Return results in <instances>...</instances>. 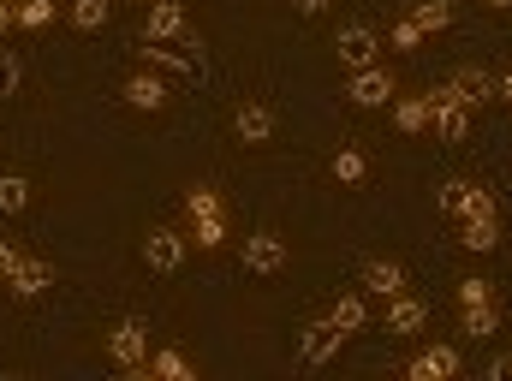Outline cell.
<instances>
[{"label": "cell", "instance_id": "obj_26", "mask_svg": "<svg viewBox=\"0 0 512 381\" xmlns=\"http://www.w3.org/2000/svg\"><path fill=\"white\" fill-rule=\"evenodd\" d=\"M185 215H191V221H209V215H221V191H209V185H191V191H185Z\"/></svg>", "mask_w": 512, "mask_h": 381}, {"label": "cell", "instance_id": "obj_12", "mask_svg": "<svg viewBox=\"0 0 512 381\" xmlns=\"http://www.w3.org/2000/svg\"><path fill=\"white\" fill-rule=\"evenodd\" d=\"M405 376H411V381H447V376H459V352H453V346H423V352L405 364Z\"/></svg>", "mask_w": 512, "mask_h": 381}, {"label": "cell", "instance_id": "obj_32", "mask_svg": "<svg viewBox=\"0 0 512 381\" xmlns=\"http://www.w3.org/2000/svg\"><path fill=\"white\" fill-rule=\"evenodd\" d=\"M417 42H423V30H417L411 18H399V24H393V48H399V54H411Z\"/></svg>", "mask_w": 512, "mask_h": 381}, {"label": "cell", "instance_id": "obj_20", "mask_svg": "<svg viewBox=\"0 0 512 381\" xmlns=\"http://www.w3.org/2000/svg\"><path fill=\"white\" fill-rule=\"evenodd\" d=\"M387 108H393V131H405V137L429 131V96H399V102H387Z\"/></svg>", "mask_w": 512, "mask_h": 381}, {"label": "cell", "instance_id": "obj_25", "mask_svg": "<svg viewBox=\"0 0 512 381\" xmlns=\"http://www.w3.org/2000/svg\"><path fill=\"white\" fill-rule=\"evenodd\" d=\"M108 12H114V0H72V6H66V18H72L78 30H102Z\"/></svg>", "mask_w": 512, "mask_h": 381}, {"label": "cell", "instance_id": "obj_16", "mask_svg": "<svg viewBox=\"0 0 512 381\" xmlns=\"http://www.w3.org/2000/svg\"><path fill=\"white\" fill-rule=\"evenodd\" d=\"M423 322H429L423 298H411V292H393V298H387V328H393V334H417Z\"/></svg>", "mask_w": 512, "mask_h": 381}, {"label": "cell", "instance_id": "obj_31", "mask_svg": "<svg viewBox=\"0 0 512 381\" xmlns=\"http://www.w3.org/2000/svg\"><path fill=\"white\" fill-rule=\"evenodd\" d=\"M495 298V286L483 280V274H471V280H459V304H489Z\"/></svg>", "mask_w": 512, "mask_h": 381}, {"label": "cell", "instance_id": "obj_14", "mask_svg": "<svg viewBox=\"0 0 512 381\" xmlns=\"http://www.w3.org/2000/svg\"><path fill=\"white\" fill-rule=\"evenodd\" d=\"M358 280H364V292H370V298H393V292H405V268H399L393 256H370Z\"/></svg>", "mask_w": 512, "mask_h": 381}, {"label": "cell", "instance_id": "obj_34", "mask_svg": "<svg viewBox=\"0 0 512 381\" xmlns=\"http://www.w3.org/2000/svg\"><path fill=\"white\" fill-rule=\"evenodd\" d=\"M12 24H18V0H0V36H6Z\"/></svg>", "mask_w": 512, "mask_h": 381}, {"label": "cell", "instance_id": "obj_4", "mask_svg": "<svg viewBox=\"0 0 512 381\" xmlns=\"http://www.w3.org/2000/svg\"><path fill=\"white\" fill-rule=\"evenodd\" d=\"M429 126L441 131L447 143H459V137L471 131V108L459 102V90H453V84H441V90H429Z\"/></svg>", "mask_w": 512, "mask_h": 381}, {"label": "cell", "instance_id": "obj_5", "mask_svg": "<svg viewBox=\"0 0 512 381\" xmlns=\"http://www.w3.org/2000/svg\"><path fill=\"white\" fill-rule=\"evenodd\" d=\"M120 102L137 108V114H161V108L173 102V90H167V78H161V72H149V66H143V72H131L126 84H120Z\"/></svg>", "mask_w": 512, "mask_h": 381}, {"label": "cell", "instance_id": "obj_19", "mask_svg": "<svg viewBox=\"0 0 512 381\" xmlns=\"http://www.w3.org/2000/svg\"><path fill=\"white\" fill-rule=\"evenodd\" d=\"M501 328V310H495V298L489 304H459V334H471V340H489Z\"/></svg>", "mask_w": 512, "mask_h": 381}, {"label": "cell", "instance_id": "obj_24", "mask_svg": "<svg viewBox=\"0 0 512 381\" xmlns=\"http://www.w3.org/2000/svg\"><path fill=\"white\" fill-rule=\"evenodd\" d=\"M411 24H417L423 36H429V30H447V24H453V6H447V0H417V6H411Z\"/></svg>", "mask_w": 512, "mask_h": 381}, {"label": "cell", "instance_id": "obj_3", "mask_svg": "<svg viewBox=\"0 0 512 381\" xmlns=\"http://www.w3.org/2000/svg\"><path fill=\"white\" fill-rule=\"evenodd\" d=\"M108 358H114L126 376H143V370H149V328H143V322H114Z\"/></svg>", "mask_w": 512, "mask_h": 381}, {"label": "cell", "instance_id": "obj_28", "mask_svg": "<svg viewBox=\"0 0 512 381\" xmlns=\"http://www.w3.org/2000/svg\"><path fill=\"white\" fill-rule=\"evenodd\" d=\"M18 84H24V60H18V48H0V102H12Z\"/></svg>", "mask_w": 512, "mask_h": 381}, {"label": "cell", "instance_id": "obj_35", "mask_svg": "<svg viewBox=\"0 0 512 381\" xmlns=\"http://www.w3.org/2000/svg\"><path fill=\"white\" fill-rule=\"evenodd\" d=\"M292 6H298V12H304V18H322V12H328V6H334V0H292Z\"/></svg>", "mask_w": 512, "mask_h": 381}, {"label": "cell", "instance_id": "obj_37", "mask_svg": "<svg viewBox=\"0 0 512 381\" xmlns=\"http://www.w3.org/2000/svg\"><path fill=\"white\" fill-rule=\"evenodd\" d=\"M495 102H507V108H512V72L501 78V84H495Z\"/></svg>", "mask_w": 512, "mask_h": 381}, {"label": "cell", "instance_id": "obj_21", "mask_svg": "<svg viewBox=\"0 0 512 381\" xmlns=\"http://www.w3.org/2000/svg\"><path fill=\"white\" fill-rule=\"evenodd\" d=\"M334 179H340V185H364V179H370V155H364L358 143L334 149Z\"/></svg>", "mask_w": 512, "mask_h": 381}, {"label": "cell", "instance_id": "obj_27", "mask_svg": "<svg viewBox=\"0 0 512 381\" xmlns=\"http://www.w3.org/2000/svg\"><path fill=\"white\" fill-rule=\"evenodd\" d=\"M24 209H30V185L18 173H6L0 179V215H24Z\"/></svg>", "mask_w": 512, "mask_h": 381}, {"label": "cell", "instance_id": "obj_2", "mask_svg": "<svg viewBox=\"0 0 512 381\" xmlns=\"http://www.w3.org/2000/svg\"><path fill=\"white\" fill-rule=\"evenodd\" d=\"M435 209H441L447 221H465V215H495V197H489L483 185H471V179H447V185L435 191Z\"/></svg>", "mask_w": 512, "mask_h": 381}, {"label": "cell", "instance_id": "obj_9", "mask_svg": "<svg viewBox=\"0 0 512 381\" xmlns=\"http://www.w3.org/2000/svg\"><path fill=\"white\" fill-rule=\"evenodd\" d=\"M137 54H143V66H149V72H161V78H167V72H173V78H203V60H197V54H185V48H173V42H149V36H143V48H137Z\"/></svg>", "mask_w": 512, "mask_h": 381}, {"label": "cell", "instance_id": "obj_15", "mask_svg": "<svg viewBox=\"0 0 512 381\" xmlns=\"http://www.w3.org/2000/svg\"><path fill=\"white\" fill-rule=\"evenodd\" d=\"M6 286H12V298H42V292L54 286V268H48L42 256H24V262H18V274H12Z\"/></svg>", "mask_w": 512, "mask_h": 381}, {"label": "cell", "instance_id": "obj_10", "mask_svg": "<svg viewBox=\"0 0 512 381\" xmlns=\"http://www.w3.org/2000/svg\"><path fill=\"white\" fill-rule=\"evenodd\" d=\"M143 262H149L155 274H173V268L185 262V233H173V227H149V233H143Z\"/></svg>", "mask_w": 512, "mask_h": 381}, {"label": "cell", "instance_id": "obj_38", "mask_svg": "<svg viewBox=\"0 0 512 381\" xmlns=\"http://www.w3.org/2000/svg\"><path fill=\"white\" fill-rule=\"evenodd\" d=\"M483 6H495V12H507V6H512V0H483Z\"/></svg>", "mask_w": 512, "mask_h": 381}, {"label": "cell", "instance_id": "obj_23", "mask_svg": "<svg viewBox=\"0 0 512 381\" xmlns=\"http://www.w3.org/2000/svg\"><path fill=\"white\" fill-rule=\"evenodd\" d=\"M149 376H161V381H191V358H179L173 346H161V352H149Z\"/></svg>", "mask_w": 512, "mask_h": 381}, {"label": "cell", "instance_id": "obj_6", "mask_svg": "<svg viewBox=\"0 0 512 381\" xmlns=\"http://www.w3.org/2000/svg\"><path fill=\"white\" fill-rule=\"evenodd\" d=\"M143 36H149V42H197V36H191V18H185L179 0H149Z\"/></svg>", "mask_w": 512, "mask_h": 381}, {"label": "cell", "instance_id": "obj_11", "mask_svg": "<svg viewBox=\"0 0 512 381\" xmlns=\"http://www.w3.org/2000/svg\"><path fill=\"white\" fill-rule=\"evenodd\" d=\"M286 239H280V233H251V239H245V251H239V262H245V268H251V274H280V268H286Z\"/></svg>", "mask_w": 512, "mask_h": 381}, {"label": "cell", "instance_id": "obj_8", "mask_svg": "<svg viewBox=\"0 0 512 381\" xmlns=\"http://www.w3.org/2000/svg\"><path fill=\"white\" fill-rule=\"evenodd\" d=\"M334 54H340L346 72H358V66H376L382 48H376V30H370V24H340V30H334Z\"/></svg>", "mask_w": 512, "mask_h": 381}, {"label": "cell", "instance_id": "obj_36", "mask_svg": "<svg viewBox=\"0 0 512 381\" xmlns=\"http://www.w3.org/2000/svg\"><path fill=\"white\" fill-rule=\"evenodd\" d=\"M512 376V358H495V364H489V381H507Z\"/></svg>", "mask_w": 512, "mask_h": 381}, {"label": "cell", "instance_id": "obj_29", "mask_svg": "<svg viewBox=\"0 0 512 381\" xmlns=\"http://www.w3.org/2000/svg\"><path fill=\"white\" fill-rule=\"evenodd\" d=\"M191 239H197L203 251H221V245H227V227H221V215H209V221H191Z\"/></svg>", "mask_w": 512, "mask_h": 381}, {"label": "cell", "instance_id": "obj_1", "mask_svg": "<svg viewBox=\"0 0 512 381\" xmlns=\"http://www.w3.org/2000/svg\"><path fill=\"white\" fill-rule=\"evenodd\" d=\"M340 346H346V334L322 316V322H304L298 328V346H292V364L298 370H328L334 358H340Z\"/></svg>", "mask_w": 512, "mask_h": 381}, {"label": "cell", "instance_id": "obj_13", "mask_svg": "<svg viewBox=\"0 0 512 381\" xmlns=\"http://www.w3.org/2000/svg\"><path fill=\"white\" fill-rule=\"evenodd\" d=\"M233 137H239V143H268V137H274V108H268V102H239V114H233Z\"/></svg>", "mask_w": 512, "mask_h": 381}, {"label": "cell", "instance_id": "obj_33", "mask_svg": "<svg viewBox=\"0 0 512 381\" xmlns=\"http://www.w3.org/2000/svg\"><path fill=\"white\" fill-rule=\"evenodd\" d=\"M18 262H24V251H18L12 239H0V280H12V274H18Z\"/></svg>", "mask_w": 512, "mask_h": 381}, {"label": "cell", "instance_id": "obj_30", "mask_svg": "<svg viewBox=\"0 0 512 381\" xmlns=\"http://www.w3.org/2000/svg\"><path fill=\"white\" fill-rule=\"evenodd\" d=\"M18 24H24V30L54 24V0H18Z\"/></svg>", "mask_w": 512, "mask_h": 381}, {"label": "cell", "instance_id": "obj_7", "mask_svg": "<svg viewBox=\"0 0 512 381\" xmlns=\"http://www.w3.org/2000/svg\"><path fill=\"white\" fill-rule=\"evenodd\" d=\"M346 96H352V108H387V102H393V72H387V66H358V72H346Z\"/></svg>", "mask_w": 512, "mask_h": 381}, {"label": "cell", "instance_id": "obj_18", "mask_svg": "<svg viewBox=\"0 0 512 381\" xmlns=\"http://www.w3.org/2000/svg\"><path fill=\"white\" fill-rule=\"evenodd\" d=\"M447 84L459 90V102H465V108H477V102H495V78H489L483 66H465V72H453Z\"/></svg>", "mask_w": 512, "mask_h": 381}, {"label": "cell", "instance_id": "obj_22", "mask_svg": "<svg viewBox=\"0 0 512 381\" xmlns=\"http://www.w3.org/2000/svg\"><path fill=\"white\" fill-rule=\"evenodd\" d=\"M328 322H334V328H340V334H358V328H364V322H370V304H364V298H358V292H346V298H340V304H334V310H328Z\"/></svg>", "mask_w": 512, "mask_h": 381}, {"label": "cell", "instance_id": "obj_17", "mask_svg": "<svg viewBox=\"0 0 512 381\" xmlns=\"http://www.w3.org/2000/svg\"><path fill=\"white\" fill-rule=\"evenodd\" d=\"M459 245H465V251H495V245H501V221H495V215H465V221H459Z\"/></svg>", "mask_w": 512, "mask_h": 381}]
</instances>
